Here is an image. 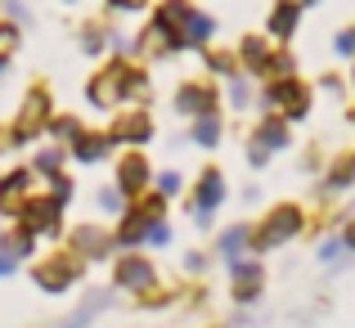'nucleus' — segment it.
<instances>
[{
  "instance_id": "nucleus-16",
  "label": "nucleus",
  "mask_w": 355,
  "mask_h": 328,
  "mask_svg": "<svg viewBox=\"0 0 355 328\" xmlns=\"http://www.w3.org/2000/svg\"><path fill=\"white\" fill-rule=\"evenodd\" d=\"M189 18H193V5H189V0H162V5L153 9V18H148V23L162 27L166 41H171V50L184 54V50H189V45H184V27H189Z\"/></svg>"
},
{
  "instance_id": "nucleus-8",
  "label": "nucleus",
  "mask_w": 355,
  "mask_h": 328,
  "mask_svg": "<svg viewBox=\"0 0 355 328\" xmlns=\"http://www.w3.org/2000/svg\"><path fill=\"white\" fill-rule=\"evenodd\" d=\"M63 216H68V207H63L59 198H50L45 189H36L32 198L23 202V212L14 216V225L41 243V239H63Z\"/></svg>"
},
{
  "instance_id": "nucleus-30",
  "label": "nucleus",
  "mask_w": 355,
  "mask_h": 328,
  "mask_svg": "<svg viewBox=\"0 0 355 328\" xmlns=\"http://www.w3.org/2000/svg\"><path fill=\"white\" fill-rule=\"evenodd\" d=\"M225 99H230V108H239V112H248L252 104H257V86H252V77H230L225 81Z\"/></svg>"
},
{
  "instance_id": "nucleus-26",
  "label": "nucleus",
  "mask_w": 355,
  "mask_h": 328,
  "mask_svg": "<svg viewBox=\"0 0 355 328\" xmlns=\"http://www.w3.org/2000/svg\"><path fill=\"white\" fill-rule=\"evenodd\" d=\"M27 166L36 171V180H41V175H50V171H68V148L45 139V144L32 148V162H27Z\"/></svg>"
},
{
  "instance_id": "nucleus-24",
  "label": "nucleus",
  "mask_w": 355,
  "mask_h": 328,
  "mask_svg": "<svg viewBox=\"0 0 355 328\" xmlns=\"http://www.w3.org/2000/svg\"><path fill=\"white\" fill-rule=\"evenodd\" d=\"M113 27L104 23V18H90L86 27H81V54H90V59H104L108 50H113Z\"/></svg>"
},
{
  "instance_id": "nucleus-28",
  "label": "nucleus",
  "mask_w": 355,
  "mask_h": 328,
  "mask_svg": "<svg viewBox=\"0 0 355 328\" xmlns=\"http://www.w3.org/2000/svg\"><path fill=\"white\" fill-rule=\"evenodd\" d=\"M202 68H207V77L211 81H230V77H239V59H234V50H202Z\"/></svg>"
},
{
  "instance_id": "nucleus-2",
  "label": "nucleus",
  "mask_w": 355,
  "mask_h": 328,
  "mask_svg": "<svg viewBox=\"0 0 355 328\" xmlns=\"http://www.w3.org/2000/svg\"><path fill=\"white\" fill-rule=\"evenodd\" d=\"M306 230H311V221H306L302 202H275V207H266L257 221H248V257H270V252H279L284 243L302 239Z\"/></svg>"
},
{
  "instance_id": "nucleus-13",
  "label": "nucleus",
  "mask_w": 355,
  "mask_h": 328,
  "mask_svg": "<svg viewBox=\"0 0 355 328\" xmlns=\"http://www.w3.org/2000/svg\"><path fill=\"white\" fill-rule=\"evenodd\" d=\"M153 171H157V166L148 162L144 148H121V157H117V166H113V184H117V193H121L126 202H135L139 193L153 189Z\"/></svg>"
},
{
  "instance_id": "nucleus-33",
  "label": "nucleus",
  "mask_w": 355,
  "mask_h": 328,
  "mask_svg": "<svg viewBox=\"0 0 355 328\" xmlns=\"http://www.w3.org/2000/svg\"><path fill=\"white\" fill-rule=\"evenodd\" d=\"M18 45H23V27L9 23V18H0V68H9V59L18 54Z\"/></svg>"
},
{
  "instance_id": "nucleus-19",
  "label": "nucleus",
  "mask_w": 355,
  "mask_h": 328,
  "mask_svg": "<svg viewBox=\"0 0 355 328\" xmlns=\"http://www.w3.org/2000/svg\"><path fill=\"white\" fill-rule=\"evenodd\" d=\"M234 59H239L243 77H261V81H266L270 77V59H275V45H270L266 36H243Z\"/></svg>"
},
{
  "instance_id": "nucleus-15",
  "label": "nucleus",
  "mask_w": 355,
  "mask_h": 328,
  "mask_svg": "<svg viewBox=\"0 0 355 328\" xmlns=\"http://www.w3.org/2000/svg\"><path fill=\"white\" fill-rule=\"evenodd\" d=\"M36 193V171L27 162H18V166H9L5 175H0V216L5 221H14L18 212H23V202Z\"/></svg>"
},
{
  "instance_id": "nucleus-5",
  "label": "nucleus",
  "mask_w": 355,
  "mask_h": 328,
  "mask_svg": "<svg viewBox=\"0 0 355 328\" xmlns=\"http://www.w3.org/2000/svg\"><path fill=\"white\" fill-rule=\"evenodd\" d=\"M257 104L266 112H275V117H284L288 126H297V121L311 117V104H315V86L302 77H270L266 86H261Z\"/></svg>"
},
{
  "instance_id": "nucleus-7",
  "label": "nucleus",
  "mask_w": 355,
  "mask_h": 328,
  "mask_svg": "<svg viewBox=\"0 0 355 328\" xmlns=\"http://www.w3.org/2000/svg\"><path fill=\"white\" fill-rule=\"evenodd\" d=\"M225 198H230V180H225V171H220L216 162H207L198 175H193V189H189L193 225H198V230H211V221H216V212L225 207Z\"/></svg>"
},
{
  "instance_id": "nucleus-12",
  "label": "nucleus",
  "mask_w": 355,
  "mask_h": 328,
  "mask_svg": "<svg viewBox=\"0 0 355 328\" xmlns=\"http://www.w3.org/2000/svg\"><path fill=\"white\" fill-rule=\"evenodd\" d=\"M171 108L175 117H207V112H220V86L211 77H189L171 90Z\"/></svg>"
},
{
  "instance_id": "nucleus-29",
  "label": "nucleus",
  "mask_w": 355,
  "mask_h": 328,
  "mask_svg": "<svg viewBox=\"0 0 355 328\" xmlns=\"http://www.w3.org/2000/svg\"><path fill=\"white\" fill-rule=\"evenodd\" d=\"M135 302H139V311H166V306L180 302V284H157L148 293H139Z\"/></svg>"
},
{
  "instance_id": "nucleus-37",
  "label": "nucleus",
  "mask_w": 355,
  "mask_h": 328,
  "mask_svg": "<svg viewBox=\"0 0 355 328\" xmlns=\"http://www.w3.org/2000/svg\"><path fill=\"white\" fill-rule=\"evenodd\" d=\"M270 77H297V59H293V50H288V45H284V50H275V59H270Z\"/></svg>"
},
{
  "instance_id": "nucleus-9",
  "label": "nucleus",
  "mask_w": 355,
  "mask_h": 328,
  "mask_svg": "<svg viewBox=\"0 0 355 328\" xmlns=\"http://www.w3.org/2000/svg\"><path fill=\"white\" fill-rule=\"evenodd\" d=\"M63 248L77 252L86 266H99V261H113V257H117L113 230H108L104 221H77V225H68V234H63Z\"/></svg>"
},
{
  "instance_id": "nucleus-48",
  "label": "nucleus",
  "mask_w": 355,
  "mask_h": 328,
  "mask_svg": "<svg viewBox=\"0 0 355 328\" xmlns=\"http://www.w3.org/2000/svg\"><path fill=\"white\" fill-rule=\"evenodd\" d=\"M351 63H355V59H351ZM351 86H355V68H351Z\"/></svg>"
},
{
  "instance_id": "nucleus-43",
  "label": "nucleus",
  "mask_w": 355,
  "mask_h": 328,
  "mask_svg": "<svg viewBox=\"0 0 355 328\" xmlns=\"http://www.w3.org/2000/svg\"><path fill=\"white\" fill-rule=\"evenodd\" d=\"M5 153H18V148H14V135H9V121H0V157Z\"/></svg>"
},
{
  "instance_id": "nucleus-51",
  "label": "nucleus",
  "mask_w": 355,
  "mask_h": 328,
  "mask_svg": "<svg viewBox=\"0 0 355 328\" xmlns=\"http://www.w3.org/2000/svg\"><path fill=\"white\" fill-rule=\"evenodd\" d=\"M351 121H355V112H351Z\"/></svg>"
},
{
  "instance_id": "nucleus-45",
  "label": "nucleus",
  "mask_w": 355,
  "mask_h": 328,
  "mask_svg": "<svg viewBox=\"0 0 355 328\" xmlns=\"http://www.w3.org/2000/svg\"><path fill=\"white\" fill-rule=\"evenodd\" d=\"M320 86H324V90H329V95H342V81H338V77H324V81H320Z\"/></svg>"
},
{
  "instance_id": "nucleus-39",
  "label": "nucleus",
  "mask_w": 355,
  "mask_h": 328,
  "mask_svg": "<svg viewBox=\"0 0 355 328\" xmlns=\"http://www.w3.org/2000/svg\"><path fill=\"white\" fill-rule=\"evenodd\" d=\"M333 50H338L342 59H355V27H342V32L333 36Z\"/></svg>"
},
{
  "instance_id": "nucleus-4",
  "label": "nucleus",
  "mask_w": 355,
  "mask_h": 328,
  "mask_svg": "<svg viewBox=\"0 0 355 328\" xmlns=\"http://www.w3.org/2000/svg\"><path fill=\"white\" fill-rule=\"evenodd\" d=\"M27 275H32V284L41 288L45 297H68L72 288L86 284V261L68 248H54V252H45V257H36Z\"/></svg>"
},
{
  "instance_id": "nucleus-47",
  "label": "nucleus",
  "mask_w": 355,
  "mask_h": 328,
  "mask_svg": "<svg viewBox=\"0 0 355 328\" xmlns=\"http://www.w3.org/2000/svg\"><path fill=\"white\" fill-rule=\"evenodd\" d=\"M297 5H302V9H306V5H320V0H297Z\"/></svg>"
},
{
  "instance_id": "nucleus-52",
  "label": "nucleus",
  "mask_w": 355,
  "mask_h": 328,
  "mask_svg": "<svg viewBox=\"0 0 355 328\" xmlns=\"http://www.w3.org/2000/svg\"><path fill=\"white\" fill-rule=\"evenodd\" d=\"M68 5H72V0H68Z\"/></svg>"
},
{
  "instance_id": "nucleus-17",
  "label": "nucleus",
  "mask_w": 355,
  "mask_h": 328,
  "mask_svg": "<svg viewBox=\"0 0 355 328\" xmlns=\"http://www.w3.org/2000/svg\"><path fill=\"white\" fill-rule=\"evenodd\" d=\"M248 139H252V144H261L270 157H275V153H288V148H293V126H288L284 117H275V112H261V117L252 121Z\"/></svg>"
},
{
  "instance_id": "nucleus-6",
  "label": "nucleus",
  "mask_w": 355,
  "mask_h": 328,
  "mask_svg": "<svg viewBox=\"0 0 355 328\" xmlns=\"http://www.w3.org/2000/svg\"><path fill=\"white\" fill-rule=\"evenodd\" d=\"M50 117H54V90L45 86V81H32V86H27V95H23V104H18V112L9 117L14 148H27V144H36V139H45Z\"/></svg>"
},
{
  "instance_id": "nucleus-41",
  "label": "nucleus",
  "mask_w": 355,
  "mask_h": 328,
  "mask_svg": "<svg viewBox=\"0 0 355 328\" xmlns=\"http://www.w3.org/2000/svg\"><path fill=\"white\" fill-rule=\"evenodd\" d=\"M166 243H171V221H157L153 230H148V243H144V248H166Z\"/></svg>"
},
{
  "instance_id": "nucleus-42",
  "label": "nucleus",
  "mask_w": 355,
  "mask_h": 328,
  "mask_svg": "<svg viewBox=\"0 0 355 328\" xmlns=\"http://www.w3.org/2000/svg\"><path fill=\"white\" fill-rule=\"evenodd\" d=\"M108 9H113V14H139V9L148 5V0H104Z\"/></svg>"
},
{
  "instance_id": "nucleus-3",
  "label": "nucleus",
  "mask_w": 355,
  "mask_h": 328,
  "mask_svg": "<svg viewBox=\"0 0 355 328\" xmlns=\"http://www.w3.org/2000/svg\"><path fill=\"white\" fill-rule=\"evenodd\" d=\"M171 216V202L162 198V193H139L135 202H126V212L117 216L113 225V243H117V252H139L148 243V230H153L157 221H166Z\"/></svg>"
},
{
  "instance_id": "nucleus-22",
  "label": "nucleus",
  "mask_w": 355,
  "mask_h": 328,
  "mask_svg": "<svg viewBox=\"0 0 355 328\" xmlns=\"http://www.w3.org/2000/svg\"><path fill=\"white\" fill-rule=\"evenodd\" d=\"M211 257L216 261H239V257H248V221H234V225H225V230L216 234V243H211Z\"/></svg>"
},
{
  "instance_id": "nucleus-18",
  "label": "nucleus",
  "mask_w": 355,
  "mask_h": 328,
  "mask_svg": "<svg viewBox=\"0 0 355 328\" xmlns=\"http://www.w3.org/2000/svg\"><path fill=\"white\" fill-rule=\"evenodd\" d=\"M113 153H117L113 139H108L104 130H90V126L68 144V162H77V166H99V162H108Z\"/></svg>"
},
{
  "instance_id": "nucleus-50",
  "label": "nucleus",
  "mask_w": 355,
  "mask_h": 328,
  "mask_svg": "<svg viewBox=\"0 0 355 328\" xmlns=\"http://www.w3.org/2000/svg\"><path fill=\"white\" fill-rule=\"evenodd\" d=\"M0 77H5V68H0Z\"/></svg>"
},
{
  "instance_id": "nucleus-11",
  "label": "nucleus",
  "mask_w": 355,
  "mask_h": 328,
  "mask_svg": "<svg viewBox=\"0 0 355 328\" xmlns=\"http://www.w3.org/2000/svg\"><path fill=\"white\" fill-rule=\"evenodd\" d=\"M162 279H157V261L148 257V252H117L113 257V288L117 293H148V288H157Z\"/></svg>"
},
{
  "instance_id": "nucleus-23",
  "label": "nucleus",
  "mask_w": 355,
  "mask_h": 328,
  "mask_svg": "<svg viewBox=\"0 0 355 328\" xmlns=\"http://www.w3.org/2000/svg\"><path fill=\"white\" fill-rule=\"evenodd\" d=\"M0 257H9L14 266H32L36 261V239L27 230H18V225H9V230L0 234Z\"/></svg>"
},
{
  "instance_id": "nucleus-25",
  "label": "nucleus",
  "mask_w": 355,
  "mask_h": 328,
  "mask_svg": "<svg viewBox=\"0 0 355 328\" xmlns=\"http://www.w3.org/2000/svg\"><path fill=\"white\" fill-rule=\"evenodd\" d=\"M220 139H225V117H220V112H207V117H193L189 121V144L216 148Z\"/></svg>"
},
{
  "instance_id": "nucleus-46",
  "label": "nucleus",
  "mask_w": 355,
  "mask_h": 328,
  "mask_svg": "<svg viewBox=\"0 0 355 328\" xmlns=\"http://www.w3.org/2000/svg\"><path fill=\"white\" fill-rule=\"evenodd\" d=\"M14 270H18L14 261H9V257H0V279H9V275H14Z\"/></svg>"
},
{
  "instance_id": "nucleus-27",
  "label": "nucleus",
  "mask_w": 355,
  "mask_h": 328,
  "mask_svg": "<svg viewBox=\"0 0 355 328\" xmlns=\"http://www.w3.org/2000/svg\"><path fill=\"white\" fill-rule=\"evenodd\" d=\"M81 130H86V121H81L77 112H54L50 126H45V139H50V144H63V148H68L72 139L81 135Z\"/></svg>"
},
{
  "instance_id": "nucleus-38",
  "label": "nucleus",
  "mask_w": 355,
  "mask_h": 328,
  "mask_svg": "<svg viewBox=\"0 0 355 328\" xmlns=\"http://www.w3.org/2000/svg\"><path fill=\"white\" fill-rule=\"evenodd\" d=\"M315 252H320V261H324V266H338V261L347 257V248H342V239H338V234H333V239H324Z\"/></svg>"
},
{
  "instance_id": "nucleus-1",
  "label": "nucleus",
  "mask_w": 355,
  "mask_h": 328,
  "mask_svg": "<svg viewBox=\"0 0 355 328\" xmlns=\"http://www.w3.org/2000/svg\"><path fill=\"white\" fill-rule=\"evenodd\" d=\"M148 90H153V77H148L144 63L108 54L104 68H95L86 81V104L99 112H117V108H130L139 99H148Z\"/></svg>"
},
{
  "instance_id": "nucleus-21",
  "label": "nucleus",
  "mask_w": 355,
  "mask_h": 328,
  "mask_svg": "<svg viewBox=\"0 0 355 328\" xmlns=\"http://www.w3.org/2000/svg\"><path fill=\"white\" fill-rule=\"evenodd\" d=\"M297 27H302V5H297V0H275V9H270V18H266L270 41L288 45L297 36Z\"/></svg>"
},
{
  "instance_id": "nucleus-40",
  "label": "nucleus",
  "mask_w": 355,
  "mask_h": 328,
  "mask_svg": "<svg viewBox=\"0 0 355 328\" xmlns=\"http://www.w3.org/2000/svg\"><path fill=\"white\" fill-rule=\"evenodd\" d=\"M243 162H248V166H257V171H261V166H270V153H266L261 144H252V139H248V144H243Z\"/></svg>"
},
{
  "instance_id": "nucleus-35",
  "label": "nucleus",
  "mask_w": 355,
  "mask_h": 328,
  "mask_svg": "<svg viewBox=\"0 0 355 328\" xmlns=\"http://www.w3.org/2000/svg\"><path fill=\"white\" fill-rule=\"evenodd\" d=\"M99 306H108V297H90V302L81 306L77 315H63V320H59V324H50V328H90V315H95Z\"/></svg>"
},
{
  "instance_id": "nucleus-31",
  "label": "nucleus",
  "mask_w": 355,
  "mask_h": 328,
  "mask_svg": "<svg viewBox=\"0 0 355 328\" xmlns=\"http://www.w3.org/2000/svg\"><path fill=\"white\" fill-rule=\"evenodd\" d=\"M184 189H189L184 171H175V166H166V171H153V193H162L166 202H171V198H180Z\"/></svg>"
},
{
  "instance_id": "nucleus-44",
  "label": "nucleus",
  "mask_w": 355,
  "mask_h": 328,
  "mask_svg": "<svg viewBox=\"0 0 355 328\" xmlns=\"http://www.w3.org/2000/svg\"><path fill=\"white\" fill-rule=\"evenodd\" d=\"M338 239H342V248H347V252H355V221H342V234H338Z\"/></svg>"
},
{
  "instance_id": "nucleus-10",
  "label": "nucleus",
  "mask_w": 355,
  "mask_h": 328,
  "mask_svg": "<svg viewBox=\"0 0 355 328\" xmlns=\"http://www.w3.org/2000/svg\"><path fill=\"white\" fill-rule=\"evenodd\" d=\"M104 135L113 139V148H144L148 139L157 135V121L144 104H130V108H117L113 117H108Z\"/></svg>"
},
{
  "instance_id": "nucleus-36",
  "label": "nucleus",
  "mask_w": 355,
  "mask_h": 328,
  "mask_svg": "<svg viewBox=\"0 0 355 328\" xmlns=\"http://www.w3.org/2000/svg\"><path fill=\"white\" fill-rule=\"evenodd\" d=\"M211 261H216V257H211V252H202V248H193V252H184V261H180V266H184V275H193V279H202V275H207V270H211Z\"/></svg>"
},
{
  "instance_id": "nucleus-49",
  "label": "nucleus",
  "mask_w": 355,
  "mask_h": 328,
  "mask_svg": "<svg viewBox=\"0 0 355 328\" xmlns=\"http://www.w3.org/2000/svg\"><path fill=\"white\" fill-rule=\"evenodd\" d=\"M207 328H225V324H207Z\"/></svg>"
},
{
  "instance_id": "nucleus-14",
  "label": "nucleus",
  "mask_w": 355,
  "mask_h": 328,
  "mask_svg": "<svg viewBox=\"0 0 355 328\" xmlns=\"http://www.w3.org/2000/svg\"><path fill=\"white\" fill-rule=\"evenodd\" d=\"M261 297H266V266H261V257L230 261V302L243 311V306H257Z\"/></svg>"
},
{
  "instance_id": "nucleus-32",
  "label": "nucleus",
  "mask_w": 355,
  "mask_h": 328,
  "mask_svg": "<svg viewBox=\"0 0 355 328\" xmlns=\"http://www.w3.org/2000/svg\"><path fill=\"white\" fill-rule=\"evenodd\" d=\"M41 180H45V193H50V198H59L63 207L77 198V180H72L68 171H50V175H41Z\"/></svg>"
},
{
  "instance_id": "nucleus-20",
  "label": "nucleus",
  "mask_w": 355,
  "mask_h": 328,
  "mask_svg": "<svg viewBox=\"0 0 355 328\" xmlns=\"http://www.w3.org/2000/svg\"><path fill=\"white\" fill-rule=\"evenodd\" d=\"M347 189H355V148H342V153L324 166V180L315 184L320 198H333V193H347Z\"/></svg>"
},
{
  "instance_id": "nucleus-34",
  "label": "nucleus",
  "mask_w": 355,
  "mask_h": 328,
  "mask_svg": "<svg viewBox=\"0 0 355 328\" xmlns=\"http://www.w3.org/2000/svg\"><path fill=\"white\" fill-rule=\"evenodd\" d=\"M95 207L99 212H104V216H121V212H126V198H121V193H117V184L113 180H108V184H99V189H95Z\"/></svg>"
}]
</instances>
